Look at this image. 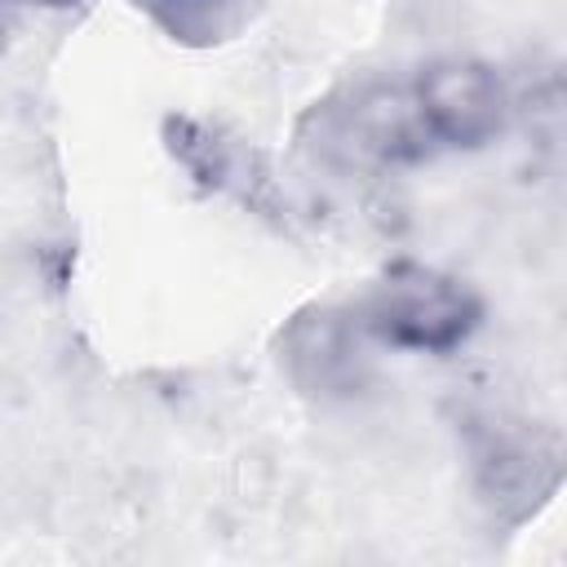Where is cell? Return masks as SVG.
Returning <instances> with one entry per match:
<instances>
[{
    "instance_id": "1",
    "label": "cell",
    "mask_w": 567,
    "mask_h": 567,
    "mask_svg": "<svg viewBox=\"0 0 567 567\" xmlns=\"http://www.w3.org/2000/svg\"><path fill=\"white\" fill-rule=\"evenodd\" d=\"M301 146L337 173H390L439 155L434 124L412 80H354L319 97L301 124Z\"/></svg>"
},
{
    "instance_id": "2",
    "label": "cell",
    "mask_w": 567,
    "mask_h": 567,
    "mask_svg": "<svg viewBox=\"0 0 567 567\" xmlns=\"http://www.w3.org/2000/svg\"><path fill=\"white\" fill-rule=\"evenodd\" d=\"M354 319L363 323L368 337H377L394 350L452 354L478 328L483 301L470 284H461L434 266L399 261L372 284V292L359 301Z\"/></svg>"
},
{
    "instance_id": "3",
    "label": "cell",
    "mask_w": 567,
    "mask_h": 567,
    "mask_svg": "<svg viewBox=\"0 0 567 567\" xmlns=\"http://www.w3.org/2000/svg\"><path fill=\"white\" fill-rule=\"evenodd\" d=\"M470 456H474V487L483 505L509 523L527 518L558 487L567 470V447L554 434L509 416L474 421Z\"/></svg>"
},
{
    "instance_id": "4",
    "label": "cell",
    "mask_w": 567,
    "mask_h": 567,
    "mask_svg": "<svg viewBox=\"0 0 567 567\" xmlns=\"http://www.w3.org/2000/svg\"><path fill=\"white\" fill-rule=\"evenodd\" d=\"M416 89L443 151H478L509 120L505 80L478 58H439L416 71Z\"/></svg>"
},
{
    "instance_id": "5",
    "label": "cell",
    "mask_w": 567,
    "mask_h": 567,
    "mask_svg": "<svg viewBox=\"0 0 567 567\" xmlns=\"http://www.w3.org/2000/svg\"><path fill=\"white\" fill-rule=\"evenodd\" d=\"M164 142L168 155L204 186L217 195H235L248 208H266L275 199L270 186V168L266 159L235 133H226L221 124L208 120H190V115H168L164 120Z\"/></svg>"
},
{
    "instance_id": "6",
    "label": "cell",
    "mask_w": 567,
    "mask_h": 567,
    "mask_svg": "<svg viewBox=\"0 0 567 567\" xmlns=\"http://www.w3.org/2000/svg\"><path fill=\"white\" fill-rule=\"evenodd\" d=\"M359 337H368L359 319L328 310V306L306 310L284 328L279 363L306 394H319V399L350 394V390H359V368H363Z\"/></svg>"
},
{
    "instance_id": "7",
    "label": "cell",
    "mask_w": 567,
    "mask_h": 567,
    "mask_svg": "<svg viewBox=\"0 0 567 567\" xmlns=\"http://www.w3.org/2000/svg\"><path fill=\"white\" fill-rule=\"evenodd\" d=\"M518 115H523V128H527L532 146L540 151V159L567 168V71L563 66H554L527 84V93L518 97Z\"/></svg>"
},
{
    "instance_id": "8",
    "label": "cell",
    "mask_w": 567,
    "mask_h": 567,
    "mask_svg": "<svg viewBox=\"0 0 567 567\" xmlns=\"http://www.w3.org/2000/svg\"><path fill=\"white\" fill-rule=\"evenodd\" d=\"M168 35L177 40H208L221 31V18L239 0H137Z\"/></svg>"
},
{
    "instance_id": "9",
    "label": "cell",
    "mask_w": 567,
    "mask_h": 567,
    "mask_svg": "<svg viewBox=\"0 0 567 567\" xmlns=\"http://www.w3.org/2000/svg\"><path fill=\"white\" fill-rule=\"evenodd\" d=\"M31 4H75V0H31Z\"/></svg>"
}]
</instances>
